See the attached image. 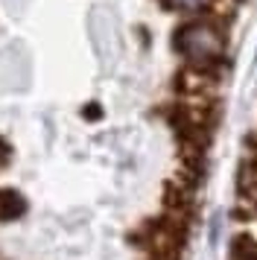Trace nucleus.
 <instances>
[{"instance_id": "obj_1", "label": "nucleus", "mask_w": 257, "mask_h": 260, "mask_svg": "<svg viewBox=\"0 0 257 260\" xmlns=\"http://www.w3.org/2000/svg\"><path fill=\"white\" fill-rule=\"evenodd\" d=\"M175 47L181 50L184 64H196V68L225 64V32L205 15L190 18L175 29Z\"/></svg>"}, {"instance_id": "obj_2", "label": "nucleus", "mask_w": 257, "mask_h": 260, "mask_svg": "<svg viewBox=\"0 0 257 260\" xmlns=\"http://www.w3.org/2000/svg\"><path fill=\"white\" fill-rule=\"evenodd\" d=\"M21 208H23V202L15 190H9V187L0 190V222H15L21 216Z\"/></svg>"}, {"instance_id": "obj_3", "label": "nucleus", "mask_w": 257, "mask_h": 260, "mask_svg": "<svg viewBox=\"0 0 257 260\" xmlns=\"http://www.w3.org/2000/svg\"><path fill=\"white\" fill-rule=\"evenodd\" d=\"M167 9H178V12L184 15H193V18H199V15H205L213 6V0H161Z\"/></svg>"}, {"instance_id": "obj_4", "label": "nucleus", "mask_w": 257, "mask_h": 260, "mask_svg": "<svg viewBox=\"0 0 257 260\" xmlns=\"http://www.w3.org/2000/svg\"><path fill=\"white\" fill-rule=\"evenodd\" d=\"M9 158H12V149H9V143H6V141H3V138H0V167L6 164Z\"/></svg>"}]
</instances>
